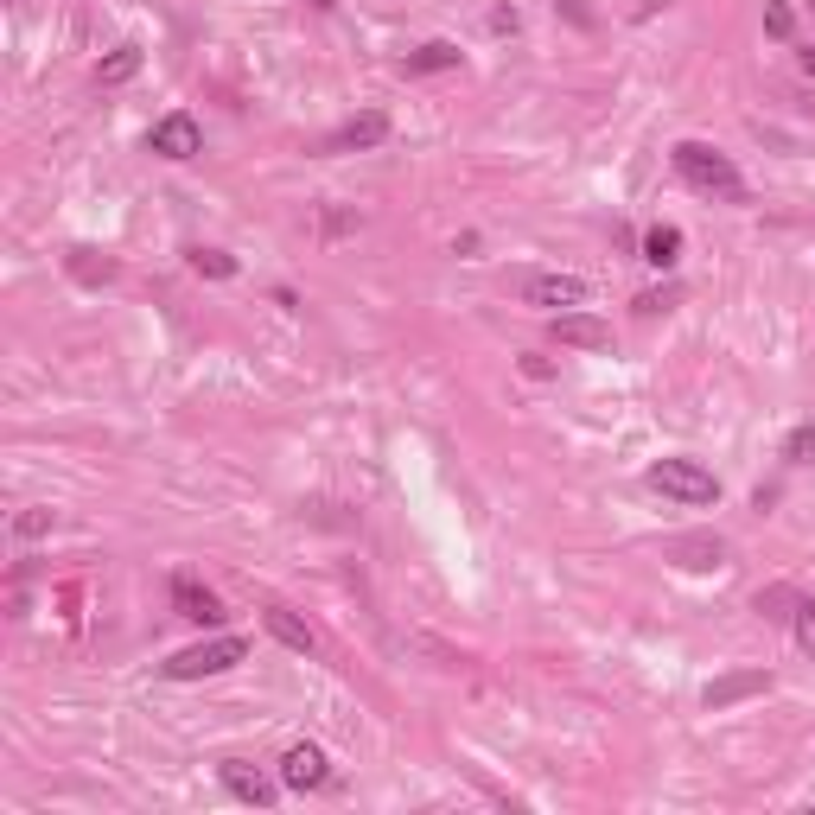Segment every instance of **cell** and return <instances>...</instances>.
<instances>
[{"label": "cell", "instance_id": "cell-1", "mask_svg": "<svg viewBox=\"0 0 815 815\" xmlns=\"http://www.w3.org/2000/svg\"><path fill=\"white\" fill-rule=\"evenodd\" d=\"M675 160V172H682L695 192H714V198H726V204H745V179H739V166L726 160L720 147H701V141H682L669 153Z\"/></svg>", "mask_w": 815, "mask_h": 815}, {"label": "cell", "instance_id": "cell-2", "mask_svg": "<svg viewBox=\"0 0 815 815\" xmlns=\"http://www.w3.org/2000/svg\"><path fill=\"white\" fill-rule=\"evenodd\" d=\"M650 484L663 497H675V504H714V497H720V478L707 472V465H695V459H656L650 465Z\"/></svg>", "mask_w": 815, "mask_h": 815}, {"label": "cell", "instance_id": "cell-3", "mask_svg": "<svg viewBox=\"0 0 815 815\" xmlns=\"http://www.w3.org/2000/svg\"><path fill=\"white\" fill-rule=\"evenodd\" d=\"M242 656H249V644H242V637H211V644H192V650L166 656V675H172V682H198V675L236 669Z\"/></svg>", "mask_w": 815, "mask_h": 815}, {"label": "cell", "instance_id": "cell-4", "mask_svg": "<svg viewBox=\"0 0 815 815\" xmlns=\"http://www.w3.org/2000/svg\"><path fill=\"white\" fill-rule=\"evenodd\" d=\"M586 287L580 274H529L523 281V300L529 306H548V312H574V306H586Z\"/></svg>", "mask_w": 815, "mask_h": 815}, {"label": "cell", "instance_id": "cell-5", "mask_svg": "<svg viewBox=\"0 0 815 815\" xmlns=\"http://www.w3.org/2000/svg\"><path fill=\"white\" fill-rule=\"evenodd\" d=\"M153 153L160 160H192V153H204V128L192 115H160L153 121Z\"/></svg>", "mask_w": 815, "mask_h": 815}, {"label": "cell", "instance_id": "cell-6", "mask_svg": "<svg viewBox=\"0 0 815 815\" xmlns=\"http://www.w3.org/2000/svg\"><path fill=\"white\" fill-rule=\"evenodd\" d=\"M281 784H287V790H325V784H332V765H325L319 745H287Z\"/></svg>", "mask_w": 815, "mask_h": 815}, {"label": "cell", "instance_id": "cell-7", "mask_svg": "<svg viewBox=\"0 0 815 815\" xmlns=\"http://www.w3.org/2000/svg\"><path fill=\"white\" fill-rule=\"evenodd\" d=\"M554 344H567V351H605L612 325L593 319V312H554Z\"/></svg>", "mask_w": 815, "mask_h": 815}, {"label": "cell", "instance_id": "cell-8", "mask_svg": "<svg viewBox=\"0 0 815 815\" xmlns=\"http://www.w3.org/2000/svg\"><path fill=\"white\" fill-rule=\"evenodd\" d=\"M223 790H230L236 803L274 809V796H281L287 784H274V777H262V771H255V765H242V758H230V765H223Z\"/></svg>", "mask_w": 815, "mask_h": 815}, {"label": "cell", "instance_id": "cell-9", "mask_svg": "<svg viewBox=\"0 0 815 815\" xmlns=\"http://www.w3.org/2000/svg\"><path fill=\"white\" fill-rule=\"evenodd\" d=\"M172 612H179V618H192V624H217L223 618V605H217V593H211V586H198V580H172Z\"/></svg>", "mask_w": 815, "mask_h": 815}, {"label": "cell", "instance_id": "cell-10", "mask_svg": "<svg viewBox=\"0 0 815 815\" xmlns=\"http://www.w3.org/2000/svg\"><path fill=\"white\" fill-rule=\"evenodd\" d=\"M765 688H771V675H765V669H733V675H720V682H707V707L752 701V695H765Z\"/></svg>", "mask_w": 815, "mask_h": 815}, {"label": "cell", "instance_id": "cell-11", "mask_svg": "<svg viewBox=\"0 0 815 815\" xmlns=\"http://www.w3.org/2000/svg\"><path fill=\"white\" fill-rule=\"evenodd\" d=\"M376 141H389V115H357V121H344V128L332 134V147L344 153V147H376Z\"/></svg>", "mask_w": 815, "mask_h": 815}, {"label": "cell", "instance_id": "cell-12", "mask_svg": "<svg viewBox=\"0 0 815 815\" xmlns=\"http://www.w3.org/2000/svg\"><path fill=\"white\" fill-rule=\"evenodd\" d=\"M262 618H268V631H274V637H281V644H287V650H300V656H312V644H319V637H312V631H306V624H300V618H293V612H287V605H268V612H262Z\"/></svg>", "mask_w": 815, "mask_h": 815}, {"label": "cell", "instance_id": "cell-13", "mask_svg": "<svg viewBox=\"0 0 815 815\" xmlns=\"http://www.w3.org/2000/svg\"><path fill=\"white\" fill-rule=\"evenodd\" d=\"M675 255H682V230H675V223H656V230H644V262H650V268H675Z\"/></svg>", "mask_w": 815, "mask_h": 815}, {"label": "cell", "instance_id": "cell-14", "mask_svg": "<svg viewBox=\"0 0 815 815\" xmlns=\"http://www.w3.org/2000/svg\"><path fill=\"white\" fill-rule=\"evenodd\" d=\"M134 71H141V45H115L109 58L96 64V83H102V90H115V83H128Z\"/></svg>", "mask_w": 815, "mask_h": 815}, {"label": "cell", "instance_id": "cell-15", "mask_svg": "<svg viewBox=\"0 0 815 815\" xmlns=\"http://www.w3.org/2000/svg\"><path fill=\"white\" fill-rule=\"evenodd\" d=\"M675 554H682L688 567H720V561H726V542H720V535H682Z\"/></svg>", "mask_w": 815, "mask_h": 815}, {"label": "cell", "instance_id": "cell-16", "mask_svg": "<svg viewBox=\"0 0 815 815\" xmlns=\"http://www.w3.org/2000/svg\"><path fill=\"white\" fill-rule=\"evenodd\" d=\"M453 64H459V45H446V39L408 51V71H453Z\"/></svg>", "mask_w": 815, "mask_h": 815}, {"label": "cell", "instance_id": "cell-17", "mask_svg": "<svg viewBox=\"0 0 815 815\" xmlns=\"http://www.w3.org/2000/svg\"><path fill=\"white\" fill-rule=\"evenodd\" d=\"M192 268L211 274V281H230V274H236V255H223V249H192Z\"/></svg>", "mask_w": 815, "mask_h": 815}, {"label": "cell", "instance_id": "cell-18", "mask_svg": "<svg viewBox=\"0 0 815 815\" xmlns=\"http://www.w3.org/2000/svg\"><path fill=\"white\" fill-rule=\"evenodd\" d=\"M71 274H77V281H90V287H96V281H115V262H96L90 249H77V255H71Z\"/></svg>", "mask_w": 815, "mask_h": 815}, {"label": "cell", "instance_id": "cell-19", "mask_svg": "<svg viewBox=\"0 0 815 815\" xmlns=\"http://www.w3.org/2000/svg\"><path fill=\"white\" fill-rule=\"evenodd\" d=\"M796 605H803V599H796L790 586H771V593H758V612H765V618H790Z\"/></svg>", "mask_w": 815, "mask_h": 815}, {"label": "cell", "instance_id": "cell-20", "mask_svg": "<svg viewBox=\"0 0 815 815\" xmlns=\"http://www.w3.org/2000/svg\"><path fill=\"white\" fill-rule=\"evenodd\" d=\"M784 453H790L796 465H815V421H803V427L790 433V446H784Z\"/></svg>", "mask_w": 815, "mask_h": 815}, {"label": "cell", "instance_id": "cell-21", "mask_svg": "<svg viewBox=\"0 0 815 815\" xmlns=\"http://www.w3.org/2000/svg\"><path fill=\"white\" fill-rule=\"evenodd\" d=\"M765 32H771V39H790V32H796V13L784 7V0H771V7H765Z\"/></svg>", "mask_w": 815, "mask_h": 815}, {"label": "cell", "instance_id": "cell-22", "mask_svg": "<svg viewBox=\"0 0 815 815\" xmlns=\"http://www.w3.org/2000/svg\"><path fill=\"white\" fill-rule=\"evenodd\" d=\"M790 624H796V644H803V650L815 656V605H809V599H803V605L790 612Z\"/></svg>", "mask_w": 815, "mask_h": 815}, {"label": "cell", "instance_id": "cell-23", "mask_svg": "<svg viewBox=\"0 0 815 815\" xmlns=\"http://www.w3.org/2000/svg\"><path fill=\"white\" fill-rule=\"evenodd\" d=\"M13 529H20L26 542H39V535L51 529V510H20V516H13Z\"/></svg>", "mask_w": 815, "mask_h": 815}, {"label": "cell", "instance_id": "cell-24", "mask_svg": "<svg viewBox=\"0 0 815 815\" xmlns=\"http://www.w3.org/2000/svg\"><path fill=\"white\" fill-rule=\"evenodd\" d=\"M554 7H561V13H567V20H574V26H593V13H586V0H554Z\"/></svg>", "mask_w": 815, "mask_h": 815}, {"label": "cell", "instance_id": "cell-25", "mask_svg": "<svg viewBox=\"0 0 815 815\" xmlns=\"http://www.w3.org/2000/svg\"><path fill=\"white\" fill-rule=\"evenodd\" d=\"M803 71H809V77H815V51H803Z\"/></svg>", "mask_w": 815, "mask_h": 815}, {"label": "cell", "instance_id": "cell-26", "mask_svg": "<svg viewBox=\"0 0 815 815\" xmlns=\"http://www.w3.org/2000/svg\"><path fill=\"white\" fill-rule=\"evenodd\" d=\"M312 7H332V0H312Z\"/></svg>", "mask_w": 815, "mask_h": 815}]
</instances>
